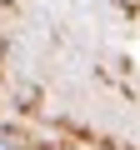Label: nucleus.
Instances as JSON below:
<instances>
[{
	"instance_id": "nucleus-1",
	"label": "nucleus",
	"mask_w": 140,
	"mask_h": 150,
	"mask_svg": "<svg viewBox=\"0 0 140 150\" xmlns=\"http://www.w3.org/2000/svg\"><path fill=\"white\" fill-rule=\"evenodd\" d=\"M0 150H20V145H15V135H10V130H0Z\"/></svg>"
}]
</instances>
